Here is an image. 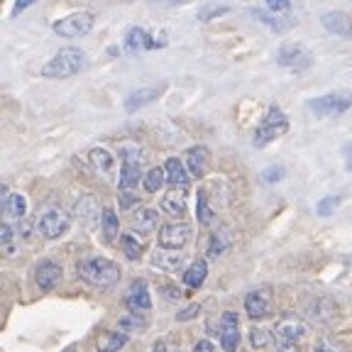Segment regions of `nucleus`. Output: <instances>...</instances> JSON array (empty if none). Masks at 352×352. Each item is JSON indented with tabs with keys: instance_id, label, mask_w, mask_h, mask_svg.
<instances>
[{
	"instance_id": "nucleus-1",
	"label": "nucleus",
	"mask_w": 352,
	"mask_h": 352,
	"mask_svg": "<svg viewBox=\"0 0 352 352\" xmlns=\"http://www.w3.org/2000/svg\"><path fill=\"white\" fill-rule=\"evenodd\" d=\"M76 272L86 284L96 289H110L120 281V267L105 257H86L76 264Z\"/></svg>"
},
{
	"instance_id": "nucleus-2",
	"label": "nucleus",
	"mask_w": 352,
	"mask_h": 352,
	"mask_svg": "<svg viewBox=\"0 0 352 352\" xmlns=\"http://www.w3.org/2000/svg\"><path fill=\"white\" fill-rule=\"evenodd\" d=\"M83 64H86V54H83L81 50H76V47H64V50H59L42 66V76L54 78V81H59V78H72L81 72Z\"/></svg>"
},
{
	"instance_id": "nucleus-3",
	"label": "nucleus",
	"mask_w": 352,
	"mask_h": 352,
	"mask_svg": "<svg viewBox=\"0 0 352 352\" xmlns=\"http://www.w3.org/2000/svg\"><path fill=\"white\" fill-rule=\"evenodd\" d=\"M69 226H72V215L66 213L64 208H59V206L44 208L42 213L37 215V223H34L37 235H42L44 240H56V237H61L69 230Z\"/></svg>"
},
{
	"instance_id": "nucleus-4",
	"label": "nucleus",
	"mask_w": 352,
	"mask_h": 352,
	"mask_svg": "<svg viewBox=\"0 0 352 352\" xmlns=\"http://www.w3.org/2000/svg\"><path fill=\"white\" fill-rule=\"evenodd\" d=\"M286 130H289V120H286V116L279 108H270L267 110L264 122L257 127V132H254V147H267V144L274 142V140L284 138Z\"/></svg>"
},
{
	"instance_id": "nucleus-5",
	"label": "nucleus",
	"mask_w": 352,
	"mask_h": 352,
	"mask_svg": "<svg viewBox=\"0 0 352 352\" xmlns=\"http://www.w3.org/2000/svg\"><path fill=\"white\" fill-rule=\"evenodd\" d=\"M352 108V94L350 91H338V94L320 96V98L308 100V110H314L318 118L340 116L345 110Z\"/></svg>"
},
{
	"instance_id": "nucleus-6",
	"label": "nucleus",
	"mask_w": 352,
	"mask_h": 352,
	"mask_svg": "<svg viewBox=\"0 0 352 352\" xmlns=\"http://www.w3.org/2000/svg\"><path fill=\"white\" fill-rule=\"evenodd\" d=\"M91 30H94V15L91 12H72V15H66L59 22H54V32L69 39L83 37Z\"/></svg>"
},
{
	"instance_id": "nucleus-7",
	"label": "nucleus",
	"mask_w": 352,
	"mask_h": 352,
	"mask_svg": "<svg viewBox=\"0 0 352 352\" xmlns=\"http://www.w3.org/2000/svg\"><path fill=\"white\" fill-rule=\"evenodd\" d=\"M276 61H279L281 66H286V69L301 72V69H308V66L314 64V54H311L303 44L286 42V44H281L279 52H276Z\"/></svg>"
},
{
	"instance_id": "nucleus-8",
	"label": "nucleus",
	"mask_w": 352,
	"mask_h": 352,
	"mask_svg": "<svg viewBox=\"0 0 352 352\" xmlns=\"http://www.w3.org/2000/svg\"><path fill=\"white\" fill-rule=\"evenodd\" d=\"M191 226L188 223H166V226L160 228V248H166V250H184L191 240Z\"/></svg>"
},
{
	"instance_id": "nucleus-9",
	"label": "nucleus",
	"mask_w": 352,
	"mask_h": 352,
	"mask_svg": "<svg viewBox=\"0 0 352 352\" xmlns=\"http://www.w3.org/2000/svg\"><path fill=\"white\" fill-rule=\"evenodd\" d=\"M308 323L303 318H298V316H292V314H286L281 316L279 320L274 323V336L276 338H284V340H294L296 342L298 338L308 336Z\"/></svg>"
},
{
	"instance_id": "nucleus-10",
	"label": "nucleus",
	"mask_w": 352,
	"mask_h": 352,
	"mask_svg": "<svg viewBox=\"0 0 352 352\" xmlns=\"http://www.w3.org/2000/svg\"><path fill=\"white\" fill-rule=\"evenodd\" d=\"M220 345L228 352H232L240 345V318L235 311H226L220 318Z\"/></svg>"
},
{
	"instance_id": "nucleus-11",
	"label": "nucleus",
	"mask_w": 352,
	"mask_h": 352,
	"mask_svg": "<svg viewBox=\"0 0 352 352\" xmlns=\"http://www.w3.org/2000/svg\"><path fill=\"white\" fill-rule=\"evenodd\" d=\"M245 311L252 320L264 318L272 311V292L270 289H254L245 296Z\"/></svg>"
},
{
	"instance_id": "nucleus-12",
	"label": "nucleus",
	"mask_w": 352,
	"mask_h": 352,
	"mask_svg": "<svg viewBox=\"0 0 352 352\" xmlns=\"http://www.w3.org/2000/svg\"><path fill=\"white\" fill-rule=\"evenodd\" d=\"M125 303L132 311H149L152 308V296H149V286L144 279H135L125 294Z\"/></svg>"
},
{
	"instance_id": "nucleus-13",
	"label": "nucleus",
	"mask_w": 352,
	"mask_h": 352,
	"mask_svg": "<svg viewBox=\"0 0 352 352\" xmlns=\"http://www.w3.org/2000/svg\"><path fill=\"white\" fill-rule=\"evenodd\" d=\"M61 267L56 262H50V259H44V262L37 264V270H34V279H37V286L42 292H52L56 289V284L61 281Z\"/></svg>"
},
{
	"instance_id": "nucleus-14",
	"label": "nucleus",
	"mask_w": 352,
	"mask_h": 352,
	"mask_svg": "<svg viewBox=\"0 0 352 352\" xmlns=\"http://www.w3.org/2000/svg\"><path fill=\"white\" fill-rule=\"evenodd\" d=\"M162 210L171 218H182L186 213V186H171L162 196Z\"/></svg>"
},
{
	"instance_id": "nucleus-15",
	"label": "nucleus",
	"mask_w": 352,
	"mask_h": 352,
	"mask_svg": "<svg viewBox=\"0 0 352 352\" xmlns=\"http://www.w3.org/2000/svg\"><path fill=\"white\" fill-rule=\"evenodd\" d=\"M164 44L166 42H154L147 30H142V28H132V30H127V34H125V47L130 54H140V52H144V50H157V47H164Z\"/></svg>"
},
{
	"instance_id": "nucleus-16",
	"label": "nucleus",
	"mask_w": 352,
	"mask_h": 352,
	"mask_svg": "<svg viewBox=\"0 0 352 352\" xmlns=\"http://www.w3.org/2000/svg\"><path fill=\"white\" fill-rule=\"evenodd\" d=\"M210 164V149L204 144H196L186 152V166L191 171V176H204L206 169Z\"/></svg>"
},
{
	"instance_id": "nucleus-17",
	"label": "nucleus",
	"mask_w": 352,
	"mask_h": 352,
	"mask_svg": "<svg viewBox=\"0 0 352 352\" xmlns=\"http://www.w3.org/2000/svg\"><path fill=\"white\" fill-rule=\"evenodd\" d=\"M160 94H162V86L140 88V91H135V94H130L125 98V110H127V113H138L140 108H144V105L154 103V100L160 98Z\"/></svg>"
},
{
	"instance_id": "nucleus-18",
	"label": "nucleus",
	"mask_w": 352,
	"mask_h": 352,
	"mask_svg": "<svg viewBox=\"0 0 352 352\" xmlns=\"http://www.w3.org/2000/svg\"><path fill=\"white\" fill-rule=\"evenodd\" d=\"M157 223H160V213L154 208H140V210H135V215L130 218L132 232H140V235L152 232L154 228H157Z\"/></svg>"
},
{
	"instance_id": "nucleus-19",
	"label": "nucleus",
	"mask_w": 352,
	"mask_h": 352,
	"mask_svg": "<svg viewBox=\"0 0 352 352\" xmlns=\"http://www.w3.org/2000/svg\"><path fill=\"white\" fill-rule=\"evenodd\" d=\"M320 22L328 32L338 34V37H352V20L345 12H325Z\"/></svg>"
},
{
	"instance_id": "nucleus-20",
	"label": "nucleus",
	"mask_w": 352,
	"mask_h": 352,
	"mask_svg": "<svg viewBox=\"0 0 352 352\" xmlns=\"http://www.w3.org/2000/svg\"><path fill=\"white\" fill-rule=\"evenodd\" d=\"M88 162H91L96 174L105 176V179H108V176L113 174V169H116V157H113L108 149H100V147L91 149V152H88Z\"/></svg>"
},
{
	"instance_id": "nucleus-21",
	"label": "nucleus",
	"mask_w": 352,
	"mask_h": 352,
	"mask_svg": "<svg viewBox=\"0 0 352 352\" xmlns=\"http://www.w3.org/2000/svg\"><path fill=\"white\" fill-rule=\"evenodd\" d=\"M232 245V232L230 228H218V232L210 235V242H208V257L210 259H218L223 252H228Z\"/></svg>"
},
{
	"instance_id": "nucleus-22",
	"label": "nucleus",
	"mask_w": 352,
	"mask_h": 352,
	"mask_svg": "<svg viewBox=\"0 0 352 352\" xmlns=\"http://www.w3.org/2000/svg\"><path fill=\"white\" fill-rule=\"evenodd\" d=\"M176 250L162 248V252H157L152 257L154 267H160L162 272H179L184 267V254H174Z\"/></svg>"
},
{
	"instance_id": "nucleus-23",
	"label": "nucleus",
	"mask_w": 352,
	"mask_h": 352,
	"mask_svg": "<svg viewBox=\"0 0 352 352\" xmlns=\"http://www.w3.org/2000/svg\"><path fill=\"white\" fill-rule=\"evenodd\" d=\"M76 215L86 223V226H96V220H103V215H100V208H98V204H96L94 196H83L81 201H78Z\"/></svg>"
},
{
	"instance_id": "nucleus-24",
	"label": "nucleus",
	"mask_w": 352,
	"mask_h": 352,
	"mask_svg": "<svg viewBox=\"0 0 352 352\" xmlns=\"http://www.w3.org/2000/svg\"><path fill=\"white\" fill-rule=\"evenodd\" d=\"M118 328L125 330V333H142V330L149 328V318L144 314H140V311H132L130 308V314L120 316Z\"/></svg>"
},
{
	"instance_id": "nucleus-25",
	"label": "nucleus",
	"mask_w": 352,
	"mask_h": 352,
	"mask_svg": "<svg viewBox=\"0 0 352 352\" xmlns=\"http://www.w3.org/2000/svg\"><path fill=\"white\" fill-rule=\"evenodd\" d=\"M206 276H208V264H206V259H196V262L184 272V284H186L188 289H198V286H204Z\"/></svg>"
},
{
	"instance_id": "nucleus-26",
	"label": "nucleus",
	"mask_w": 352,
	"mask_h": 352,
	"mask_svg": "<svg viewBox=\"0 0 352 352\" xmlns=\"http://www.w3.org/2000/svg\"><path fill=\"white\" fill-rule=\"evenodd\" d=\"M252 17H257L262 25H267L270 30H276V32H286L289 28H294V22L289 17H279V12H264V10H252Z\"/></svg>"
},
{
	"instance_id": "nucleus-27",
	"label": "nucleus",
	"mask_w": 352,
	"mask_h": 352,
	"mask_svg": "<svg viewBox=\"0 0 352 352\" xmlns=\"http://www.w3.org/2000/svg\"><path fill=\"white\" fill-rule=\"evenodd\" d=\"M142 176V169H140V162H122V169H120V191L122 188H135L140 184Z\"/></svg>"
},
{
	"instance_id": "nucleus-28",
	"label": "nucleus",
	"mask_w": 352,
	"mask_h": 352,
	"mask_svg": "<svg viewBox=\"0 0 352 352\" xmlns=\"http://www.w3.org/2000/svg\"><path fill=\"white\" fill-rule=\"evenodd\" d=\"M3 210H6L8 218L17 220L25 215V210H28V201H25L22 193H8V196L3 198Z\"/></svg>"
},
{
	"instance_id": "nucleus-29",
	"label": "nucleus",
	"mask_w": 352,
	"mask_h": 352,
	"mask_svg": "<svg viewBox=\"0 0 352 352\" xmlns=\"http://www.w3.org/2000/svg\"><path fill=\"white\" fill-rule=\"evenodd\" d=\"M166 179H169L171 186H186L188 184V174H186V166L182 164V162L176 160V157H171L169 162H166Z\"/></svg>"
},
{
	"instance_id": "nucleus-30",
	"label": "nucleus",
	"mask_w": 352,
	"mask_h": 352,
	"mask_svg": "<svg viewBox=\"0 0 352 352\" xmlns=\"http://www.w3.org/2000/svg\"><path fill=\"white\" fill-rule=\"evenodd\" d=\"M166 182H169V179H166V169H162V166H154V169H149L147 174H144L142 186H144V191L157 193Z\"/></svg>"
},
{
	"instance_id": "nucleus-31",
	"label": "nucleus",
	"mask_w": 352,
	"mask_h": 352,
	"mask_svg": "<svg viewBox=\"0 0 352 352\" xmlns=\"http://www.w3.org/2000/svg\"><path fill=\"white\" fill-rule=\"evenodd\" d=\"M120 248H122V252L127 254V259H132V262L142 257V252H144L142 242L132 235V232H125V235H120Z\"/></svg>"
},
{
	"instance_id": "nucleus-32",
	"label": "nucleus",
	"mask_w": 352,
	"mask_h": 352,
	"mask_svg": "<svg viewBox=\"0 0 352 352\" xmlns=\"http://www.w3.org/2000/svg\"><path fill=\"white\" fill-rule=\"evenodd\" d=\"M122 345H127V333L122 330V333H103V336L98 338V347L105 352L110 350H120Z\"/></svg>"
},
{
	"instance_id": "nucleus-33",
	"label": "nucleus",
	"mask_w": 352,
	"mask_h": 352,
	"mask_svg": "<svg viewBox=\"0 0 352 352\" xmlns=\"http://www.w3.org/2000/svg\"><path fill=\"white\" fill-rule=\"evenodd\" d=\"M196 215H198V223L201 226H210L213 223V208L208 206V193L206 191H198V204H196Z\"/></svg>"
},
{
	"instance_id": "nucleus-34",
	"label": "nucleus",
	"mask_w": 352,
	"mask_h": 352,
	"mask_svg": "<svg viewBox=\"0 0 352 352\" xmlns=\"http://www.w3.org/2000/svg\"><path fill=\"white\" fill-rule=\"evenodd\" d=\"M103 235H105V240H116L118 237V228H120V220H118V215H116V210L113 208H105L103 210Z\"/></svg>"
},
{
	"instance_id": "nucleus-35",
	"label": "nucleus",
	"mask_w": 352,
	"mask_h": 352,
	"mask_svg": "<svg viewBox=\"0 0 352 352\" xmlns=\"http://www.w3.org/2000/svg\"><path fill=\"white\" fill-rule=\"evenodd\" d=\"M118 154H120L122 162H140L142 164V149H140L138 142H122L120 147H118Z\"/></svg>"
},
{
	"instance_id": "nucleus-36",
	"label": "nucleus",
	"mask_w": 352,
	"mask_h": 352,
	"mask_svg": "<svg viewBox=\"0 0 352 352\" xmlns=\"http://www.w3.org/2000/svg\"><path fill=\"white\" fill-rule=\"evenodd\" d=\"M272 342H274V338H272L270 330H264V328H252V330H250V345L257 347V350H262V347H270Z\"/></svg>"
},
{
	"instance_id": "nucleus-37",
	"label": "nucleus",
	"mask_w": 352,
	"mask_h": 352,
	"mask_svg": "<svg viewBox=\"0 0 352 352\" xmlns=\"http://www.w3.org/2000/svg\"><path fill=\"white\" fill-rule=\"evenodd\" d=\"M311 311H314L311 316H314L316 320H328L336 316V306L330 301H316L314 306H311Z\"/></svg>"
},
{
	"instance_id": "nucleus-38",
	"label": "nucleus",
	"mask_w": 352,
	"mask_h": 352,
	"mask_svg": "<svg viewBox=\"0 0 352 352\" xmlns=\"http://www.w3.org/2000/svg\"><path fill=\"white\" fill-rule=\"evenodd\" d=\"M338 206H340V198H338V196H325V198H320L318 204H316V213L323 215V218H328V215L336 213Z\"/></svg>"
},
{
	"instance_id": "nucleus-39",
	"label": "nucleus",
	"mask_w": 352,
	"mask_h": 352,
	"mask_svg": "<svg viewBox=\"0 0 352 352\" xmlns=\"http://www.w3.org/2000/svg\"><path fill=\"white\" fill-rule=\"evenodd\" d=\"M228 10H230V8H226V6H206V8H201V10H198V20H201V22H210L213 17L226 15Z\"/></svg>"
},
{
	"instance_id": "nucleus-40",
	"label": "nucleus",
	"mask_w": 352,
	"mask_h": 352,
	"mask_svg": "<svg viewBox=\"0 0 352 352\" xmlns=\"http://www.w3.org/2000/svg\"><path fill=\"white\" fill-rule=\"evenodd\" d=\"M284 166H270V169H264L262 171V182L264 184H276V182H281L284 179Z\"/></svg>"
},
{
	"instance_id": "nucleus-41",
	"label": "nucleus",
	"mask_w": 352,
	"mask_h": 352,
	"mask_svg": "<svg viewBox=\"0 0 352 352\" xmlns=\"http://www.w3.org/2000/svg\"><path fill=\"white\" fill-rule=\"evenodd\" d=\"M118 201H120V208H130V206L138 204L140 196H135V193H132V188H122V193L118 196Z\"/></svg>"
},
{
	"instance_id": "nucleus-42",
	"label": "nucleus",
	"mask_w": 352,
	"mask_h": 352,
	"mask_svg": "<svg viewBox=\"0 0 352 352\" xmlns=\"http://www.w3.org/2000/svg\"><path fill=\"white\" fill-rule=\"evenodd\" d=\"M201 314V306L198 303H193V306H188V308H184L182 314H176V320H191V318H196V316Z\"/></svg>"
},
{
	"instance_id": "nucleus-43",
	"label": "nucleus",
	"mask_w": 352,
	"mask_h": 352,
	"mask_svg": "<svg viewBox=\"0 0 352 352\" xmlns=\"http://www.w3.org/2000/svg\"><path fill=\"white\" fill-rule=\"evenodd\" d=\"M267 8L274 12H284L292 8V0H267Z\"/></svg>"
},
{
	"instance_id": "nucleus-44",
	"label": "nucleus",
	"mask_w": 352,
	"mask_h": 352,
	"mask_svg": "<svg viewBox=\"0 0 352 352\" xmlns=\"http://www.w3.org/2000/svg\"><path fill=\"white\" fill-rule=\"evenodd\" d=\"M340 284H352V259L345 262V270H342V276H338Z\"/></svg>"
},
{
	"instance_id": "nucleus-45",
	"label": "nucleus",
	"mask_w": 352,
	"mask_h": 352,
	"mask_svg": "<svg viewBox=\"0 0 352 352\" xmlns=\"http://www.w3.org/2000/svg\"><path fill=\"white\" fill-rule=\"evenodd\" d=\"M162 292H164L166 298H171V301H179V298H182V292L174 289V286H162Z\"/></svg>"
},
{
	"instance_id": "nucleus-46",
	"label": "nucleus",
	"mask_w": 352,
	"mask_h": 352,
	"mask_svg": "<svg viewBox=\"0 0 352 352\" xmlns=\"http://www.w3.org/2000/svg\"><path fill=\"white\" fill-rule=\"evenodd\" d=\"M37 0H15V12H20V10H25V8H30V6H34Z\"/></svg>"
},
{
	"instance_id": "nucleus-47",
	"label": "nucleus",
	"mask_w": 352,
	"mask_h": 352,
	"mask_svg": "<svg viewBox=\"0 0 352 352\" xmlns=\"http://www.w3.org/2000/svg\"><path fill=\"white\" fill-rule=\"evenodd\" d=\"M193 350H215V345L213 342H208V340H201V342H196V345H193Z\"/></svg>"
},
{
	"instance_id": "nucleus-48",
	"label": "nucleus",
	"mask_w": 352,
	"mask_h": 352,
	"mask_svg": "<svg viewBox=\"0 0 352 352\" xmlns=\"http://www.w3.org/2000/svg\"><path fill=\"white\" fill-rule=\"evenodd\" d=\"M152 3H160V6H182L186 0H152Z\"/></svg>"
},
{
	"instance_id": "nucleus-49",
	"label": "nucleus",
	"mask_w": 352,
	"mask_h": 352,
	"mask_svg": "<svg viewBox=\"0 0 352 352\" xmlns=\"http://www.w3.org/2000/svg\"><path fill=\"white\" fill-rule=\"evenodd\" d=\"M345 166H347V169L352 171V144H350V147L345 149Z\"/></svg>"
},
{
	"instance_id": "nucleus-50",
	"label": "nucleus",
	"mask_w": 352,
	"mask_h": 352,
	"mask_svg": "<svg viewBox=\"0 0 352 352\" xmlns=\"http://www.w3.org/2000/svg\"><path fill=\"white\" fill-rule=\"evenodd\" d=\"M125 3H132V0H125Z\"/></svg>"
}]
</instances>
